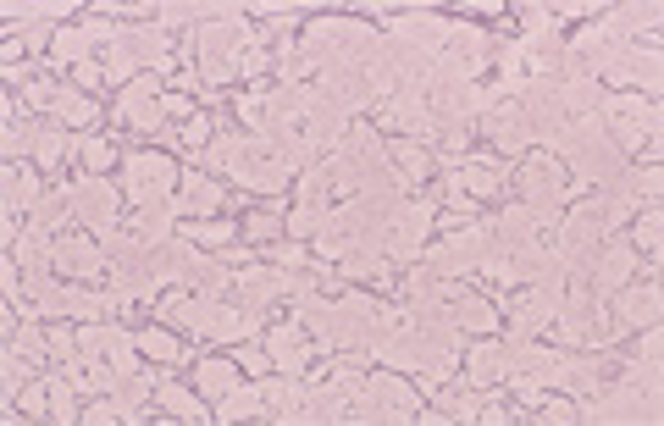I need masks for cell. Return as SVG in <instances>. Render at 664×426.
Masks as SVG:
<instances>
[{
    "mask_svg": "<svg viewBox=\"0 0 664 426\" xmlns=\"http://www.w3.org/2000/svg\"><path fill=\"white\" fill-rule=\"evenodd\" d=\"M67 200H72V216H83V222L95 227V233H111V222H117V189H111L106 178L72 183Z\"/></svg>",
    "mask_w": 664,
    "mask_h": 426,
    "instance_id": "obj_2",
    "label": "cell"
},
{
    "mask_svg": "<svg viewBox=\"0 0 664 426\" xmlns=\"http://www.w3.org/2000/svg\"><path fill=\"white\" fill-rule=\"evenodd\" d=\"M56 266L67 277H95L100 272V249L89 238H56Z\"/></svg>",
    "mask_w": 664,
    "mask_h": 426,
    "instance_id": "obj_9",
    "label": "cell"
},
{
    "mask_svg": "<svg viewBox=\"0 0 664 426\" xmlns=\"http://www.w3.org/2000/svg\"><path fill=\"white\" fill-rule=\"evenodd\" d=\"M78 155H83V166H89V178H100V172L111 166V144L106 139H83Z\"/></svg>",
    "mask_w": 664,
    "mask_h": 426,
    "instance_id": "obj_25",
    "label": "cell"
},
{
    "mask_svg": "<svg viewBox=\"0 0 664 426\" xmlns=\"http://www.w3.org/2000/svg\"><path fill=\"white\" fill-rule=\"evenodd\" d=\"M172 211H183V216H216V211H222V189H216L211 178H200V172H183V189H178V200H172Z\"/></svg>",
    "mask_w": 664,
    "mask_h": 426,
    "instance_id": "obj_7",
    "label": "cell"
},
{
    "mask_svg": "<svg viewBox=\"0 0 664 426\" xmlns=\"http://www.w3.org/2000/svg\"><path fill=\"white\" fill-rule=\"evenodd\" d=\"M78 150V139H67V128H45L34 139V155H39V166H61L67 155Z\"/></svg>",
    "mask_w": 664,
    "mask_h": 426,
    "instance_id": "obj_18",
    "label": "cell"
},
{
    "mask_svg": "<svg viewBox=\"0 0 664 426\" xmlns=\"http://www.w3.org/2000/svg\"><path fill=\"white\" fill-rule=\"evenodd\" d=\"M266 349H272V366L283 371V377H299V371L310 366V355H316L299 327H272L266 332Z\"/></svg>",
    "mask_w": 664,
    "mask_h": 426,
    "instance_id": "obj_4",
    "label": "cell"
},
{
    "mask_svg": "<svg viewBox=\"0 0 664 426\" xmlns=\"http://www.w3.org/2000/svg\"><path fill=\"white\" fill-rule=\"evenodd\" d=\"M388 161L399 166V183H410V189H421V183L432 178V155L415 150V144H399V150H388Z\"/></svg>",
    "mask_w": 664,
    "mask_h": 426,
    "instance_id": "obj_12",
    "label": "cell"
},
{
    "mask_svg": "<svg viewBox=\"0 0 664 426\" xmlns=\"http://www.w3.org/2000/svg\"><path fill=\"white\" fill-rule=\"evenodd\" d=\"M89 45H95V39L83 34V28H61V34H56V45H50V50H56V61H61V67H83Z\"/></svg>",
    "mask_w": 664,
    "mask_h": 426,
    "instance_id": "obj_19",
    "label": "cell"
},
{
    "mask_svg": "<svg viewBox=\"0 0 664 426\" xmlns=\"http://www.w3.org/2000/svg\"><path fill=\"white\" fill-rule=\"evenodd\" d=\"M83 415H89V421H117V415H122V404H117V399H100V404H89Z\"/></svg>",
    "mask_w": 664,
    "mask_h": 426,
    "instance_id": "obj_30",
    "label": "cell"
},
{
    "mask_svg": "<svg viewBox=\"0 0 664 426\" xmlns=\"http://www.w3.org/2000/svg\"><path fill=\"white\" fill-rule=\"evenodd\" d=\"M56 117H61V128H89L95 122V106L83 95H72V89H61L56 95Z\"/></svg>",
    "mask_w": 664,
    "mask_h": 426,
    "instance_id": "obj_20",
    "label": "cell"
},
{
    "mask_svg": "<svg viewBox=\"0 0 664 426\" xmlns=\"http://www.w3.org/2000/svg\"><path fill=\"white\" fill-rule=\"evenodd\" d=\"M432 399H438V410L443 415H454V421H471L476 415V399L465 388H449V393H432Z\"/></svg>",
    "mask_w": 664,
    "mask_h": 426,
    "instance_id": "obj_23",
    "label": "cell"
},
{
    "mask_svg": "<svg viewBox=\"0 0 664 426\" xmlns=\"http://www.w3.org/2000/svg\"><path fill=\"white\" fill-rule=\"evenodd\" d=\"M238 238L233 222H194L189 227V244H205V249H227Z\"/></svg>",
    "mask_w": 664,
    "mask_h": 426,
    "instance_id": "obj_22",
    "label": "cell"
},
{
    "mask_svg": "<svg viewBox=\"0 0 664 426\" xmlns=\"http://www.w3.org/2000/svg\"><path fill=\"white\" fill-rule=\"evenodd\" d=\"M338 277H355V283H388V255H371V249H349V255H338Z\"/></svg>",
    "mask_w": 664,
    "mask_h": 426,
    "instance_id": "obj_10",
    "label": "cell"
},
{
    "mask_svg": "<svg viewBox=\"0 0 664 426\" xmlns=\"http://www.w3.org/2000/svg\"><path fill=\"white\" fill-rule=\"evenodd\" d=\"M620 327H653V321H659V288H631L626 299H620Z\"/></svg>",
    "mask_w": 664,
    "mask_h": 426,
    "instance_id": "obj_11",
    "label": "cell"
},
{
    "mask_svg": "<svg viewBox=\"0 0 664 426\" xmlns=\"http://www.w3.org/2000/svg\"><path fill=\"white\" fill-rule=\"evenodd\" d=\"M659 244V216H642L637 233H631V249H653Z\"/></svg>",
    "mask_w": 664,
    "mask_h": 426,
    "instance_id": "obj_29",
    "label": "cell"
},
{
    "mask_svg": "<svg viewBox=\"0 0 664 426\" xmlns=\"http://www.w3.org/2000/svg\"><path fill=\"white\" fill-rule=\"evenodd\" d=\"M233 388H238V377H233L227 360H205L200 366V393H216V399H222V393H233Z\"/></svg>",
    "mask_w": 664,
    "mask_h": 426,
    "instance_id": "obj_21",
    "label": "cell"
},
{
    "mask_svg": "<svg viewBox=\"0 0 664 426\" xmlns=\"http://www.w3.org/2000/svg\"><path fill=\"white\" fill-rule=\"evenodd\" d=\"M139 349H144L150 360H161V366H178V360L189 355V349H183L166 327H144V332H139Z\"/></svg>",
    "mask_w": 664,
    "mask_h": 426,
    "instance_id": "obj_15",
    "label": "cell"
},
{
    "mask_svg": "<svg viewBox=\"0 0 664 426\" xmlns=\"http://www.w3.org/2000/svg\"><path fill=\"white\" fill-rule=\"evenodd\" d=\"M576 404H548V410H543V421H576Z\"/></svg>",
    "mask_w": 664,
    "mask_h": 426,
    "instance_id": "obj_31",
    "label": "cell"
},
{
    "mask_svg": "<svg viewBox=\"0 0 664 426\" xmlns=\"http://www.w3.org/2000/svg\"><path fill=\"white\" fill-rule=\"evenodd\" d=\"M443 321H449L454 332H493L498 327V310L487 305V299H449V310H443Z\"/></svg>",
    "mask_w": 664,
    "mask_h": 426,
    "instance_id": "obj_8",
    "label": "cell"
},
{
    "mask_svg": "<svg viewBox=\"0 0 664 426\" xmlns=\"http://www.w3.org/2000/svg\"><path fill=\"white\" fill-rule=\"evenodd\" d=\"M216 415L222 421H249V415H266V399H261V388H233V393H222Z\"/></svg>",
    "mask_w": 664,
    "mask_h": 426,
    "instance_id": "obj_14",
    "label": "cell"
},
{
    "mask_svg": "<svg viewBox=\"0 0 664 426\" xmlns=\"http://www.w3.org/2000/svg\"><path fill=\"white\" fill-rule=\"evenodd\" d=\"M155 404H166L178 421H200V415H205V404L194 399L189 388H178V382H161V388H155Z\"/></svg>",
    "mask_w": 664,
    "mask_h": 426,
    "instance_id": "obj_16",
    "label": "cell"
},
{
    "mask_svg": "<svg viewBox=\"0 0 664 426\" xmlns=\"http://www.w3.org/2000/svg\"><path fill=\"white\" fill-rule=\"evenodd\" d=\"M211 128H216V122L205 117V111H194V117H189V122H183V128H178V139L189 144V150H200V144L211 139Z\"/></svg>",
    "mask_w": 664,
    "mask_h": 426,
    "instance_id": "obj_27",
    "label": "cell"
},
{
    "mask_svg": "<svg viewBox=\"0 0 664 426\" xmlns=\"http://www.w3.org/2000/svg\"><path fill=\"white\" fill-rule=\"evenodd\" d=\"M261 72H266V50L249 45L244 56H238V78H261Z\"/></svg>",
    "mask_w": 664,
    "mask_h": 426,
    "instance_id": "obj_28",
    "label": "cell"
},
{
    "mask_svg": "<svg viewBox=\"0 0 664 426\" xmlns=\"http://www.w3.org/2000/svg\"><path fill=\"white\" fill-rule=\"evenodd\" d=\"M521 178V189H526V200H532V211L543 216V211H554L559 205V194H565V178H559V166L548 161V155H532V161L515 172Z\"/></svg>",
    "mask_w": 664,
    "mask_h": 426,
    "instance_id": "obj_3",
    "label": "cell"
},
{
    "mask_svg": "<svg viewBox=\"0 0 664 426\" xmlns=\"http://www.w3.org/2000/svg\"><path fill=\"white\" fill-rule=\"evenodd\" d=\"M72 382L61 377V382H50V415H56V421H72V415H78V404H72Z\"/></svg>",
    "mask_w": 664,
    "mask_h": 426,
    "instance_id": "obj_26",
    "label": "cell"
},
{
    "mask_svg": "<svg viewBox=\"0 0 664 426\" xmlns=\"http://www.w3.org/2000/svg\"><path fill=\"white\" fill-rule=\"evenodd\" d=\"M504 371H510V355H504V349H493V344L471 349V382H476V388H493Z\"/></svg>",
    "mask_w": 664,
    "mask_h": 426,
    "instance_id": "obj_13",
    "label": "cell"
},
{
    "mask_svg": "<svg viewBox=\"0 0 664 426\" xmlns=\"http://www.w3.org/2000/svg\"><path fill=\"white\" fill-rule=\"evenodd\" d=\"M172 183H178V166L166 161V155H155V150L128 155V194H133L139 205L166 200V194H172Z\"/></svg>",
    "mask_w": 664,
    "mask_h": 426,
    "instance_id": "obj_1",
    "label": "cell"
},
{
    "mask_svg": "<svg viewBox=\"0 0 664 426\" xmlns=\"http://www.w3.org/2000/svg\"><path fill=\"white\" fill-rule=\"evenodd\" d=\"M277 233H283V216L277 211H255L244 222V238H255V244H266V238H277Z\"/></svg>",
    "mask_w": 664,
    "mask_h": 426,
    "instance_id": "obj_24",
    "label": "cell"
},
{
    "mask_svg": "<svg viewBox=\"0 0 664 426\" xmlns=\"http://www.w3.org/2000/svg\"><path fill=\"white\" fill-rule=\"evenodd\" d=\"M631 266H637V249L609 244L604 255H593V288H587V294H615V288L631 277Z\"/></svg>",
    "mask_w": 664,
    "mask_h": 426,
    "instance_id": "obj_5",
    "label": "cell"
},
{
    "mask_svg": "<svg viewBox=\"0 0 664 426\" xmlns=\"http://www.w3.org/2000/svg\"><path fill=\"white\" fill-rule=\"evenodd\" d=\"M56 316H78V321H95L100 310H106V299H95V294H83V288H61L56 294Z\"/></svg>",
    "mask_w": 664,
    "mask_h": 426,
    "instance_id": "obj_17",
    "label": "cell"
},
{
    "mask_svg": "<svg viewBox=\"0 0 664 426\" xmlns=\"http://www.w3.org/2000/svg\"><path fill=\"white\" fill-rule=\"evenodd\" d=\"M366 393L377 399V410L382 415H393V421H404V415H421V393H410L393 371H382V377H371L366 382Z\"/></svg>",
    "mask_w": 664,
    "mask_h": 426,
    "instance_id": "obj_6",
    "label": "cell"
}]
</instances>
